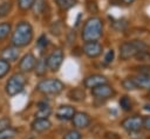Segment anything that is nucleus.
Returning <instances> with one entry per match:
<instances>
[{
    "instance_id": "f03ea898",
    "label": "nucleus",
    "mask_w": 150,
    "mask_h": 139,
    "mask_svg": "<svg viewBox=\"0 0 150 139\" xmlns=\"http://www.w3.org/2000/svg\"><path fill=\"white\" fill-rule=\"evenodd\" d=\"M102 31H103L102 20L97 16L89 18L84 22V26L82 29V39L86 42L87 41H96L97 39L101 38Z\"/></svg>"
},
{
    "instance_id": "2f4dec72",
    "label": "nucleus",
    "mask_w": 150,
    "mask_h": 139,
    "mask_svg": "<svg viewBox=\"0 0 150 139\" xmlns=\"http://www.w3.org/2000/svg\"><path fill=\"white\" fill-rule=\"evenodd\" d=\"M57 2V5L61 7V8H68L71 6V1L70 0H55Z\"/></svg>"
},
{
    "instance_id": "cd10ccee",
    "label": "nucleus",
    "mask_w": 150,
    "mask_h": 139,
    "mask_svg": "<svg viewBox=\"0 0 150 139\" xmlns=\"http://www.w3.org/2000/svg\"><path fill=\"white\" fill-rule=\"evenodd\" d=\"M69 97H70V99L79 101V100H81V99L84 98V93H83L82 91H80V90L76 88V90H74V91H71V92L69 93Z\"/></svg>"
},
{
    "instance_id": "c9c22d12",
    "label": "nucleus",
    "mask_w": 150,
    "mask_h": 139,
    "mask_svg": "<svg viewBox=\"0 0 150 139\" xmlns=\"http://www.w3.org/2000/svg\"><path fill=\"white\" fill-rule=\"evenodd\" d=\"M144 108H145L146 111H149V112H150V104H146V105L144 106Z\"/></svg>"
},
{
    "instance_id": "dca6fc26",
    "label": "nucleus",
    "mask_w": 150,
    "mask_h": 139,
    "mask_svg": "<svg viewBox=\"0 0 150 139\" xmlns=\"http://www.w3.org/2000/svg\"><path fill=\"white\" fill-rule=\"evenodd\" d=\"M131 78L134 79L137 88H148V90H150V77L137 74V75L131 77Z\"/></svg>"
},
{
    "instance_id": "ddd939ff",
    "label": "nucleus",
    "mask_w": 150,
    "mask_h": 139,
    "mask_svg": "<svg viewBox=\"0 0 150 139\" xmlns=\"http://www.w3.org/2000/svg\"><path fill=\"white\" fill-rule=\"evenodd\" d=\"M75 114V110L69 105H61L56 110V118L60 120H70Z\"/></svg>"
},
{
    "instance_id": "7c9ffc66",
    "label": "nucleus",
    "mask_w": 150,
    "mask_h": 139,
    "mask_svg": "<svg viewBox=\"0 0 150 139\" xmlns=\"http://www.w3.org/2000/svg\"><path fill=\"white\" fill-rule=\"evenodd\" d=\"M47 45H48V39H47V37H46V35H41V37L39 38V40H38V46H39L40 48H45Z\"/></svg>"
},
{
    "instance_id": "e433bc0d",
    "label": "nucleus",
    "mask_w": 150,
    "mask_h": 139,
    "mask_svg": "<svg viewBox=\"0 0 150 139\" xmlns=\"http://www.w3.org/2000/svg\"><path fill=\"white\" fill-rule=\"evenodd\" d=\"M148 97H149V98H150V93H149V94H148Z\"/></svg>"
},
{
    "instance_id": "423d86ee",
    "label": "nucleus",
    "mask_w": 150,
    "mask_h": 139,
    "mask_svg": "<svg viewBox=\"0 0 150 139\" xmlns=\"http://www.w3.org/2000/svg\"><path fill=\"white\" fill-rule=\"evenodd\" d=\"M62 60H63V52H62V49L56 48L48 55V58L46 59V64H47V67L50 71L55 72L60 68V66L62 64Z\"/></svg>"
},
{
    "instance_id": "5701e85b",
    "label": "nucleus",
    "mask_w": 150,
    "mask_h": 139,
    "mask_svg": "<svg viewBox=\"0 0 150 139\" xmlns=\"http://www.w3.org/2000/svg\"><path fill=\"white\" fill-rule=\"evenodd\" d=\"M32 7H34L35 13L40 14V13L43 12V9L46 7V0H34V4H33Z\"/></svg>"
},
{
    "instance_id": "f8f14e48",
    "label": "nucleus",
    "mask_w": 150,
    "mask_h": 139,
    "mask_svg": "<svg viewBox=\"0 0 150 139\" xmlns=\"http://www.w3.org/2000/svg\"><path fill=\"white\" fill-rule=\"evenodd\" d=\"M102 84H107V78L104 75H102V74H93V75H89L83 81V85L87 88H93V87H96V86L102 85Z\"/></svg>"
},
{
    "instance_id": "72a5a7b5",
    "label": "nucleus",
    "mask_w": 150,
    "mask_h": 139,
    "mask_svg": "<svg viewBox=\"0 0 150 139\" xmlns=\"http://www.w3.org/2000/svg\"><path fill=\"white\" fill-rule=\"evenodd\" d=\"M143 126H144L146 130L150 131V117H145V118L143 119Z\"/></svg>"
},
{
    "instance_id": "a211bd4d",
    "label": "nucleus",
    "mask_w": 150,
    "mask_h": 139,
    "mask_svg": "<svg viewBox=\"0 0 150 139\" xmlns=\"http://www.w3.org/2000/svg\"><path fill=\"white\" fill-rule=\"evenodd\" d=\"M12 32V26L9 22H1L0 24V41L6 39Z\"/></svg>"
},
{
    "instance_id": "f704fd0d",
    "label": "nucleus",
    "mask_w": 150,
    "mask_h": 139,
    "mask_svg": "<svg viewBox=\"0 0 150 139\" xmlns=\"http://www.w3.org/2000/svg\"><path fill=\"white\" fill-rule=\"evenodd\" d=\"M123 2H124V4H127V5H129V4L134 2V0H123Z\"/></svg>"
},
{
    "instance_id": "473e14b6",
    "label": "nucleus",
    "mask_w": 150,
    "mask_h": 139,
    "mask_svg": "<svg viewBox=\"0 0 150 139\" xmlns=\"http://www.w3.org/2000/svg\"><path fill=\"white\" fill-rule=\"evenodd\" d=\"M112 59H114V51H112V49H109V51L107 52V54H105L104 62H105V64H110V62L112 61Z\"/></svg>"
},
{
    "instance_id": "f3484780",
    "label": "nucleus",
    "mask_w": 150,
    "mask_h": 139,
    "mask_svg": "<svg viewBox=\"0 0 150 139\" xmlns=\"http://www.w3.org/2000/svg\"><path fill=\"white\" fill-rule=\"evenodd\" d=\"M52 113V108L49 107V105L47 104H43V102H40L39 104V108L38 111L35 112V118H48Z\"/></svg>"
},
{
    "instance_id": "6e6552de",
    "label": "nucleus",
    "mask_w": 150,
    "mask_h": 139,
    "mask_svg": "<svg viewBox=\"0 0 150 139\" xmlns=\"http://www.w3.org/2000/svg\"><path fill=\"white\" fill-rule=\"evenodd\" d=\"M102 51V45L97 41H87L83 45V53L89 58H96L101 55Z\"/></svg>"
},
{
    "instance_id": "9d476101",
    "label": "nucleus",
    "mask_w": 150,
    "mask_h": 139,
    "mask_svg": "<svg viewBox=\"0 0 150 139\" xmlns=\"http://www.w3.org/2000/svg\"><path fill=\"white\" fill-rule=\"evenodd\" d=\"M35 64H36L35 57H34L32 53H27V54H25V55L21 58V60H20V62H19V68H20V71L23 72V73L30 72V71L34 70Z\"/></svg>"
},
{
    "instance_id": "b1692460",
    "label": "nucleus",
    "mask_w": 150,
    "mask_h": 139,
    "mask_svg": "<svg viewBox=\"0 0 150 139\" xmlns=\"http://www.w3.org/2000/svg\"><path fill=\"white\" fill-rule=\"evenodd\" d=\"M11 7H12V5H11L9 1H5V2L0 4V18L6 16V15L9 13Z\"/></svg>"
},
{
    "instance_id": "aec40b11",
    "label": "nucleus",
    "mask_w": 150,
    "mask_h": 139,
    "mask_svg": "<svg viewBox=\"0 0 150 139\" xmlns=\"http://www.w3.org/2000/svg\"><path fill=\"white\" fill-rule=\"evenodd\" d=\"M16 134V130L13 127H8L6 130L0 131V139H12Z\"/></svg>"
},
{
    "instance_id": "4be33fe9",
    "label": "nucleus",
    "mask_w": 150,
    "mask_h": 139,
    "mask_svg": "<svg viewBox=\"0 0 150 139\" xmlns=\"http://www.w3.org/2000/svg\"><path fill=\"white\" fill-rule=\"evenodd\" d=\"M120 106H121L122 110H124V111H130L131 107H132V104H131L130 98L127 97V95L122 97V98L120 99Z\"/></svg>"
},
{
    "instance_id": "4468645a",
    "label": "nucleus",
    "mask_w": 150,
    "mask_h": 139,
    "mask_svg": "<svg viewBox=\"0 0 150 139\" xmlns=\"http://www.w3.org/2000/svg\"><path fill=\"white\" fill-rule=\"evenodd\" d=\"M52 126V123L48 120V118H35V120L32 123V130L36 133H42L47 130H49Z\"/></svg>"
},
{
    "instance_id": "7ed1b4c3",
    "label": "nucleus",
    "mask_w": 150,
    "mask_h": 139,
    "mask_svg": "<svg viewBox=\"0 0 150 139\" xmlns=\"http://www.w3.org/2000/svg\"><path fill=\"white\" fill-rule=\"evenodd\" d=\"M148 46L143 41L134 40V41H127L120 46V57L123 60L130 59L132 57H136L138 53L146 51Z\"/></svg>"
},
{
    "instance_id": "20e7f679",
    "label": "nucleus",
    "mask_w": 150,
    "mask_h": 139,
    "mask_svg": "<svg viewBox=\"0 0 150 139\" xmlns=\"http://www.w3.org/2000/svg\"><path fill=\"white\" fill-rule=\"evenodd\" d=\"M26 85V78L22 73H15L13 74L6 82V93L9 97H14L19 93H21Z\"/></svg>"
},
{
    "instance_id": "393cba45",
    "label": "nucleus",
    "mask_w": 150,
    "mask_h": 139,
    "mask_svg": "<svg viewBox=\"0 0 150 139\" xmlns=\"http://www.w3.org/2000/svg\"><path fill=\"white\" fill-rule=\"evenodd\" d=\"M122 85H123V87L125 88V90H129V91H132V90H137V87H136V84H135V81H134V79L130 77V78H127V79H124L123 81H122Z\"/></svg>"
},
{
    "instance_id": "a878e982",
    "label": "nucleus",
    "mask_w": 150,
    "mask_h": 139,
    "mask_svg": "<svg viewBox=\"0 0 150 139\" xmlns=\"http://www.w3.org/2000/svg\"><path fill=\"white\" fill-rule=\"evenodd\" d=\"M81 138L82 135L77 130H70L63 135V139H81Z\"/></svg>"
},
{
    "instance_id": "2eb2a0df",
    "label": "nucleus",
    "mask_w": 150,
    "mask_h": 139,
    "mask_svg": "<svg viewBox=\"0 0 150 139\" xmlns=\"http://www.w3.org/2000/svg\"><path fill=\"white\" fill-rule=\"evenodd\" d=\"M19 58V48L15 46H8L2 49L1 52V59L6 61H15Z\"/></svg>"
},
{
    "instance_id": "c756f323",
    "label": "nucleus",
    "mask_w": 150,
    "mask_h": 139,
    "mask_svg": "<svg viewBox=\"0 0 150 139\" xmlns=\"http://www.w3.org/2000/svg\"><path fill=\"white\" fill-rule=\"evenodd\" d=\"M138 74L145 75V77H150V66L149 65H144V66H139L137 67Z\"/></svg>"
},
{
    "instance_id": "bb28decb",
    "label": "nucleus",
    "mask_w": 150,
    "mask_h": 139,
    "mask_svg": "<svg viewBox=\"0 0 150 139\" xmlns=\"http://www.w3.org/2000/svg\"><path fill=\"white\" fill-rule=\"evenodd\" d=\"M18 4H19V7L22 11H27V9L32 8V6L34 4V0H18Z\"/></svg>"
},
{
    "instance_id": "9b49d317",
    "label": "nucleus",
    "mask_w": 150,
    "mask_h": 139,
    "mask_svg": "<svg viewBox=\"0 0 150 139\" xmlns=\"http://www.w3.org/2000/svg\"><path fill=\"white\" fill-rule=\"evenodd\" d=\"M71 120H73V125L76 128H86L90 124V117L84 112H75Z\"/></svg>"
},
{
    "instance_id": "39448f33",
    "label": "nucleus",
    "mask_w": 150,
    "mask_h": 139,
    "mask_svg": "<svg viewBox=\"0 0 150 139\" xmlns=\"http://www.w3.org/2000/svg\"><path fill=\"white\" fill-rule=\"evenodd\" d=\"M63 88L64 85L59 79H43L36 86V90L43 94H59Z\"/></svg>"
},
{
    "instance_id": "1a4fd4ad",
    "label": "nucleus",
    "mask_w": 150,
    "mask_h": 139,
    "mask_svg": "<svg viewBox=\"0 0 150 139\" xmlns=\"http://www.w3.org/2000/svg\"><path fill=\"white\" fill-rule=\"evenodd\" d=\"M91 94L98 99H107V98H110L112 94H114V90L110 85L108 84H102V85H98L96 87H93L91 88Z\"/></svg>"
},
{
    "instance_id": "c85d7f7f",
    "label": "nucleus",
    "mask_w": 150,
    "mask_h": 139,
    "mask_svg": "<svg viewBox=\"0 0 150 139\" xmlns=\"http://www.w3.org/2000/svg\"><path fill=\"white\" fill-rule=\"evenodd\" d=\"M8 127H11V120H9V118H7V117L0 118V131L6 130Z\"/></svg>"
},
{
    "instance_id": "0eeeda50",
    "label": "nucleus",
    "mask_w": 150,
    "mask_h": 139,
    "mask_svg": "<svg viewBox=\"0 0 150 139\" xmlns=\"http://www.w3.org/2000/svg\"><path fill=\"white\" fill-rule=\"evenodd\" d=\"M122 127L129 132H136L139 131L143 127V119L138 115H132L122 121Z\"/></svg>"
},
{
    "instance_id": "f257e3e1",
    "label": "nucleus",
    "mask_w": 150,
    "mask_h": 139,
    "mask_svg": "<svg viewBox=\"0 0 150 139\" xmlns=\"http://www.w3.org/2000/svg\"><path fill=\"white\" fill-rule=\"evenodd\" d=\"M33 40V28L29 22L21 21L16 25L14 32L12 33V45L20 48L30 44Z\"/></svg>"
},
{
    "instance_id": "412c9836",
    "label": "nucleus",
    "mask_w": 150,
    "mask_h": 139,
    "mask_svg": "<svg viewBox=\"0 0 150 139\" xmlns=\"http://www.w3.org/2000/svg\"><path fill=\"white\" fill-rule=\"evenodd\" d=\"M11 70V65L8 61L4 60V59H0V79L4 78Z\"/></svg>"
},
{
    "instance_id": "6ab92c4d",
    "label": "nucleus",
    "mask_w": 150,
    "mask_h": 139,
    "mask_svg": "<svg viewBox=\"0 0 150 139\" xmlns=\"http://www.w3.org/2000/svg\"><path fill=\"white\" fill-rule=\"evenodd\" d=\"M46 68H47V64H46V59H40V60H36V64H35V72L38 75H43L46 73Z\"/></svg>"
}]
</instances>
